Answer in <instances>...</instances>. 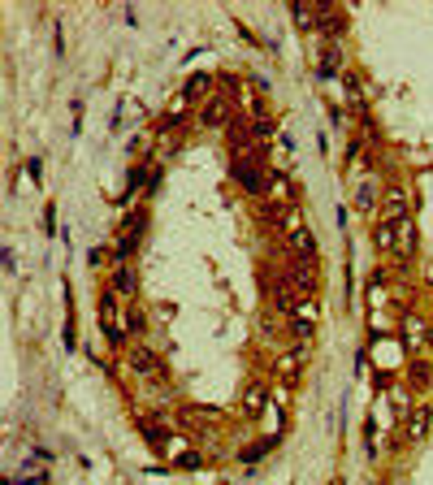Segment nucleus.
I'll return each mask as SVG.
<instances>
[{
	"mask_svg": "<svg viewBox=\"0 0 433 485\" xmlns=\"http://www.w3.org/2000/svg\"><path fill=\"white\" fill-rule=\"evenodd\" d=\"M39 169H44V165H39V157H31V161H27V173H31V182H39Z\"/></svg>",
	"mask_w": 433,
	"mask_h": 485,
	"instance_id": "obj_33",
	"label": "nucleus"
},
{
	"mask_svg": "<svg viewBox=\"0 0 433 485\" xmlns=\"http://www.w3.org/2000/svg\"><path fill=\"white\" fill-rule=\"evenodd\" d=\"M187 109H191V100H187L182 91H178V95L169 100V113H165V126H178V121L187 117Z\"/></svg>",
	"mask_w": 433,
	"mask_h": 485,
	"instance_id": "obj_24",
	"label": "nucleus"
},
{
	"mask_svg": "<svg viewBox=\"0 0 433 485\" xmlns=\"http://www.w3.org/2000/svg\"><path fill=\"white\" fill-rule=\"evenodd\" d=\"M394 256H399V260H412V256H416V221H412V217H403V221L394 225Z\"/></svg>",
	"mask_w": 433,
	"mask_h": 485,
	"instance_id": "obj_10",
	"label": "nucleus"
},
{
	"mask_svg": "<svg viewBox=\"0 0 433 485\" xmlns=\"http://www.w3.org/2000/svg\"><path fill=\"white\" fill-rule=\"evenodd\" d=\"M403 217H412V199H407V187H390L386 195H381L377 221H390V225H399Z\"/></svg>",
	"mask_w": 433,
	"mask_h": 485,
	"instance_id": "obj_6",
	"label": "nucleus"
},
{
	"mask_svg": "<svg viewBox=\"0 0 433 485\" xmlns=\"http://www.w3.org/2000/svg\"><path fill=\"white\" fill-rule=\"evenodd\" d=\"M291 251H295L299 260H317V239H312V230H308V225H303L299 234L291 239Z\"/></svg>",
	"mask_w": 433,
	"mask_h": 485,
	"instance_id": "obj_20",
	"label": "nucleus"
},
{
	"mask_svg": "<svg viewBox=\"0 0 433 485\" xmlns=\"http://www.w3.org/2000/svg\"><path fill=\"white\" fill-rule=\"evenodd\" d=\"M403 377H407V386H412V390H429L433 386V364L429 360H412Z\"/></svg>",
	"mask_w": 433,
	"mask_h": 485,
	"instance_id": "obj_14",
	"label": "nucleus"
},
{
	"mask_svg": "<svg viewBox=\"0 0 433 485\" xmlns=\"http://www.w3.org/2000/svg\"><path fill=\"white\" fill-rule=\"evenodd\" d=\"M269 399H273V390L265 386V381H247V386H243V416H251V420L265 416L269 412Z\"/></svg>",
	"mask_w": 433,
	"mask_h": 485,
	"instance_id": "obj_8",
	"label": "nucleus"
},
{
	"mask_svg": "<svg viewBox=\"0 0 433 485\" xmlns=\"http://www.w3.org/2000/svg\"><path fill=\"white\" fill-rule=\"evenodd\" d=\"M291 18L299 31H317V5H291Z\"/></svg>",
	"mask_w": 433,
	"mask_h": 485,
	"instance_id": "obj_22",
	"label": "nucleus"
},
{
	"mask_svg": "<svg viewBox=\"0 0 433 485\" xmlns=\"http://www.w3.org/2000/svg\"><path fill=\"white\" fill-rule=\"evenodd\" d=\"M234 165V178H239V187L247 191V195H269V182H273V173L265 169V152H256V157H234L230 161Z\"/></svg>",
	"mask_w": 433,
	"mask_h": 485,
	"instance_id": "obj_1",
	"label": "nucleus"
},
{
	"mask_svg": "<svg viewBox=\"0 0 433 485\" xmlns=\"http://www.w3.org/2000/svg\"><path fill=\"white\" fill-rule=\"evenodd\" d=\"M373 239H377V247H381V251H394V225H390V221H377Z\"/></svg>",
	"mask_w": 433,
	"mask_h": 485,
	"instance_id": "obj_27",
	"label": "nucleus"
},
{
	"mask_svg": "<svg viewBox=\"0 0 433 485\" xmlns=\"http://www.w3.org/2000/svg\"><path fill=\"white\" fill-rule=\"evenodd\" d=\"M265 451H269V442H260V446H243L239 459H243V464H260V455H265Z\"/></svg>",
	"mask_w": 433,
	"mask_h": 485,
	"instance_id": "obj_29",
	"label": "nucleus"
},
{
	"mask_svg": "<svg viewBox=\"0 0 433 485\" xmlns=\"http://www.w3.org/2000/svg\"><path fill=\"white\" fill-rule=\"evenodd\" d=\"M342 87H347V95H351V105L364 109V87H360V79H355L351 69H342Z\"/></svg>",
	"mask_w": 433,
	"mask_h": 485,
	"instance_id": "obj_26",
	"label": "nucleus"
},
{
	"mask_svg": "<svg viewBox=\"0 0 433 485\" xmlns=\"http://www.w3.org/2000/svg\"><path fill=\"white\" fill-rule=\"evenodd\" d=\"M269 199H273V204H282V208H286V204H295V182H291L286 173H273V182H269Z\"/></svg>",
	"mask_w": 433,
	"mask_h": 485,
	"instance_id": "obj_16",
	"label": "nucleus"
},
{
	"mask_svg": "<svg viewBox=\"0 0 433 485\" xmlns=\"http://www.w3.org/2000/svg\"><path fill=\"white\" fill-rule=\"evenodd\" d=\"M425 343H429V351H433V325H429V338H425Z\"/></svg>",
	"mask_w": 433,
	"mask_h": 485,
	"instance_id": "obj_34",
	"label": "nucleus"
},
{
	"mask_svg": "<svg viewBox=\"0 0 433 485\" xmlns=\"http://www.w3.org/2000/svg\"><path fill=\"white\" fill-rule=\"evenodd\" d=\"M44 230H48V234H57V204H48V208H44Z\"/></svg>",
	"mask_w": 433,
	"mask_h": 485,
	"instance_id": "obj_31",
	"label": "nucleus"
},
{
	"mask_svg": "<svg viewBox=\"0 0 433 485\" xmlns=\"http://www.w3.org/2000/svg\"><path fill=\"white\" fill-rule=\"evenodd\" d=\"M139 429H143V438L156 446V451H165V442H169V425H156V416H143Z\"/></svg>",
	"mask_w": 433,
	"mask_h": 485,
	"instance_id": "obj_19",
	"label": "nucleus"
},
{
	"mask_svg": "<svg viewBox=\"0 0 433 485\" xmlns=\"http://www.w3.org/2000/svg\"><path fill=\"white\" fill-rule=\"evenodd\" d=\"M342 9H334V5H317V31H325V35H338L342 31Z\"/></svg>",
	"mask_w": 433,
	"mask_h": 485,
	"instance_id": "obj_15",
	"label": "nucleus"
},
{
	"mask_svg": "<svg viewBox=\"0 0 433 485\" xmlns=\"http://www.w3.org/2000/svg\"><path fill=\"white\" fill-rule=\"evenodd\" d=\"M105 256H109L105 247H91V251H87V265H91V269H100V265H105Z\"/></svg>",
	"mask_w": 433,
	"mask_h": 485,
	"instance_id": "obj_32",
	"label": "nucleus"
},
{
	"mask_svg": "<svg viewBox=\"0 0 433 485\" xmlns=\"http://www.w3.org/2000/svg\"><path fill=\"white\" fill-rule=\"evenodd\" d=\"M234 95L230 91H213L208 100L199 105V126H208V131H217V126H230L234 121Z\"/></svg>",
	"mask_w": 433,
	"mask_h": 485,
	"instance_id": "obj_2",
	"label": "nucleus"
},
{
	"mask_svg": "<svg viewBox=\"0 0 433 485\" xmlns=\"http://www.w3.org/2000/svg\"><path fill=\"white\" fill-rule=\"evenodd\" d=\"M429 420H433V412H429V407H416V412H412V425H407V438H425V429H429Z\"/></svg>",
	"mask_w": 433,
	"mask_h": 485,
	"instance_id": "obj_23",
	"label": "nucleus"
},
{
	"mask_svg": "<svg viewBox=\"0 0 433 485\" xmlns=\"http://www.w3.org/2000/svg\"><path fill=\"white\" fill-rule=\"evenodd\" d=\"M126 360H131V368L139 377H161V355L152 351V347H143V343H135L131 351H126Z\"/></svg>",
	"mask_w": 433,
	"mask_h": 485,
	"instance_id": "obj_9",
	"label": "nucleus"
},
{
	"mask_svg": "<svg viewBox=\"0 0 433 485\" xmlns=\"http://www.w3.org/2000/svg\"><path fill=\"white\" fill-rule=\"evenodd\" d=\"M109 291H113L117 299H135V291H139V282H135V269L117 265V273L109 277Z\"/></svg>",
	"mask_w": 433,
	"mask_h": 485,
	"instance_id": "obj_12",
	"label": "nucleus"
},
{
	"mask_svg": "<svg viewBox=\"0 0 433 485\" xmlns=\"http://www.w3.org/2000/svg\"><path fill=\"white\" fill-rule=\"evenodd\" d=\"M277 230H282V234H286V243L299 234V230H303V213L295 208V204H286V208L282 213H277Z\"/></svg>",
	"mask_w": 433,
	"mask_h": 485,
	"instance_id": "obj_18",
	"label": "nucleus"
},
{
	"mask_svg": "<svg viewBox=\"0 0 433 485\" xmlns=\"http://www.w3.org/2000/svg\"><path fill=\"white\" fill-rule=\"evenodd\" d=\"M121 325H126V334H143V329H147V312L143 308H126Z\"/></svg>",
	"mask_w": 433,
	"mask_h": 485,
	"instance_id": "obj_25",
	"label": "nucleus"
},
{
	"mask_svg": "<svg viewBox=\"0 0 433 485\" xmlns=\"http://www.w3.org/2000/svg\"><path fill=\"white\" fill-rule=\"evenodd\" d=\"M121 299L113 295V291H105L100 295V325H105V334H109V343L113 347H126V325H121Z\"/></svg>",
	"mask_w": 433,
	"mask_h": 485,
	"instance_id": "obj_3",
	"label": "nucleus"
},
{
	"mask_svg": "<svg viewBox=\"0 0 433 485\" xmlns=\"http://www.w3.org/2000/svg\"><path fill=\"white\" fill-rule=\"evenodd\" d=\"M312 329H317V303H312V299H303L299 308H295V321H291V334H295L299 343H308V338H312Z\"/></svg>",
	"mask_w": 433,
	"mask_h": 485,
	"instance_id": "obj_11",
	"label": "nucleus"
},
{
	"mask_svg": "<svg viewBox=\"0 0 433 485\" xmlns=\"http://www.w3.org/2000/svg\"><path fill=\"white\" fill-rule=\"evenodd\" d=\"M286 286L299 295V299H312L317 295V286H321V273H317V260H299V265H291L286 273Z\"/></svg>",
	"mask_w": 433,
	"mask_h": 485,
	"instance_id": "obj_4",
	"label": "nucleus"
},
{
	"mask_svg": "<svg viewBox=\"0 0 433 485\" xmlns=\"http://www.w3.org/2000/svg\"><path fill=\"white\" fill-rule=\"evenodd\" d=\"M355 204H360V213L381 208V195H377V182H373V178H360V187H355Z\"/></svg>",
	"mask_w": 433,
	"mask_h": 485,
	"instance_id": "obj_17",
	"label": "nucleus"
},
{
	"mask_svg": "<svg viewBox=\"0 0 433 485\" xmlns=\"http://www.w3.org/2000/svg\"><path fill=\"white\" fill-rule=\"evenodd\" d=\"M199 464H204L199 451H182V455H178V468H199Z\"/></svg>",
	"mask_w": 433,
	"mask_h": 485,
	"instance_id": "obj_30",
	"label": "nucleus"
},
{
	"mask_svg": "<svg viewBox=\"0 0 433 485\" xmlns=\"http://www.w3.org/2000/svg\"><path fill=\"white\" fill-rule=\"evenodd\" d=\"M317 74H321V79H338V74H342V53H338L334 39L325 44V53H321V61H317Z\"/></svg>",
	"mask_w": 433,
	"mask_h": 485,
	"instance_id": "obj_13",
	"label": "nucleus"
},
{
	"mask_svg": "<svg viewBox=\"0 0 433 485\" xmlns=\"http://www.w3.org/2000/svg\"><path fill=\"white\" fill-rule=\"evenodd\" d=\"M225 147H230V161H234V157H256V152H260L247 117H234L230 126H225Z\"/></svg>",
	"mask_w": 433,
	"mask_h": 485,
	"instance_id": "obj_5",
	"label": "nucleus"
},
{
	"mask_svg": "<svg viewBox=\"0 0 433 485\" xmlns=\"http://www.w3.org/2000/svg\"><path fill=\"white\" fill-rule=\"evenodd\" d=\"M135 243H139L135 234H121V239L113 243V256H117V260H126V256H131V251H135Z\"/></svg>",
	"mask_w": 433,
	"mask_h": 485,
	"instance_id": "obj_28",
	"label": "nucleus"
},
{
	"mask_svg": "<svg viewBox=\"0 0 433 485\" xmlns=\"http://www.w3.org/2000/svg\"><path fill=\"white\" fill-rule=\"evenodd\" d=\"M303 355H308V343H295V347H286V351L273 360L277 377H282L286 386H295V377H299V368H303Z\"/></svg>",
	"mask_w": 433,
	"mask_h": 485,
	"instance_id": "obj_7",
	"label": "nucleus"
},
{
	"mask_svg": "<svg viewBox=\"0 0 433 485\" xmlns=\"http://www.w3.org/2000/svg\"><path fill=\"white\" fill-rule=\"evenodd\" d=\"M182 95H187V100H195V95L208 100V95H213V74H191L187 87H182Z\"/></svg>",
	"mask_w": 433,
	"mask_h": 485,
	"instance_id": "obj_21",
	"label": "nucleus"
}]
</instances>
